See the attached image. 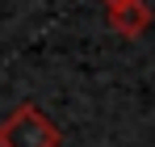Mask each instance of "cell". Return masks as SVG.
<instances>
[{
    "mask_svg": "<svg viewBox=\"0 0 155 147\" xmlns=\"http://www.w3.org/2000/svg\"><path fill=\"white\" fill-rule=\"evenodd\" d=\"M0 147H59V130L38 105L25 101L0 122Z\"/></svg>",
    "mask_w": 155,
    "mask_h": 147,
    "instance_id": "cell-1",
    "label": "cell"
},
{
    "mask_svg": "<svg viewBox=\"0 0 155 147\" xmlns=\"http://www.w3.org/2000/svg\"><path fill=\"white\" fill-rule=\"evenodd\" d=\"M109 25L117 29V34H143L147 25H151V13L143 9V0H130V4H117V9H109Z\"/></svg>",
    "mask_w": 155,
    "mask_h": 147,
    "instance_id": "cell-2",
    "label": "cell"
},
{
    "mask_svg": "<svg viewBox=\"0 0 155 147\" xmlns=\"http://www.w3.org/2000/svg\"><path fill=\"white\" fill-rule=\"evenodd\" d=\"M105 4H109V9H117V4H130V0H105Z\"/></svg>",
    "mask_w": 155,
    "mask_h": 147,
    "instance_id": "cell-3",
    "label": "cell"
}]
</instances>
